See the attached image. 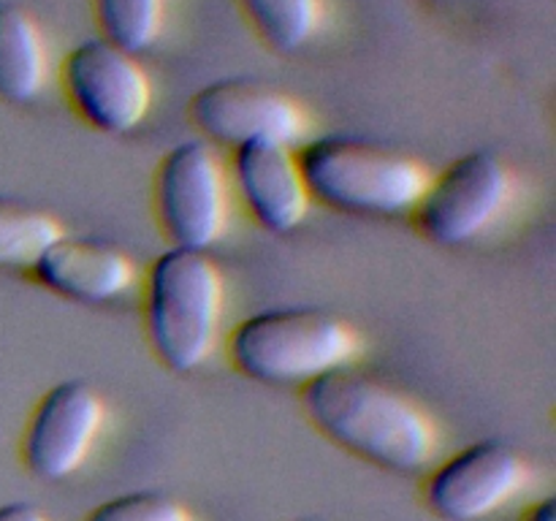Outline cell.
<instances>
[{"label":"cell","mask_w":556,"mask_h":521,"mask_svg":"<svg viewBox=\"0 0 556 521\" xmlns=\"http://www.w3.org/2000/svg\"><path fill=\"white\" fill-rule=\"evenodd\" d=\"M188 114L201 139L228 152L258 141L299 147L309 130L307 109L296 98L250 76L204 85L190 98Z\"/></svg>","instance_id":"8"},{"label":"cell","mask_w":556,"mask_h":521,"mask_svg":"<svg viewBox=\"0 0 556 521\" xmlns=\"http://www.w3.org/2000/svg\"><path fill=\"white\" fill-rule=\"evenodd\" d=\"M307 421L329 443L378 470L413 475L432 465L438 427L418 402L345 367L299 389Z\"/></svg>","instance_id":"1"},{"label":"cell","mask_w":556,"mask_h":521,"mask_svg":"<svg viewBox=\"0 0 556 521\" xmlns=\"http://www.w3.org/2000/svg\"><path fill=\"white\" fill-rule=\"evenodd\" d=\"M261 41L280 54H296L324 27L326 0H237Z\"/></svg>","instance_id":"14"},{"label":"cell","mask_w":556,"mask_h":521,"mask_svg":"<svg viewBox=\"0 0 556 521\" xmlns=\"http://www.w3.org/2000/svg\"><path fill=\"white\" fill-rule=\"evenodd\" d=\"M362 353L356 329L318 307H269L239 320L228 334V361L242 378L277 389H304L351 367Z\"/></svg>","instance_id":"3"},{"label":"cell","mask_w":556,"mask_h":521,"mask_svg":"<svg viewBox=\"0 0 556 521\" xmlns=\"http://www.w3.org/2000/svg\"><path fill=\"white\" fill-rule=\"evenodd\" d=\"M226 280L210 253L166 247L150 264L141 293V315L150 351L177 374L210 361L220 334Z\"/></svg>","instance_id":"4"},{"label":"cell","mask_w":556,"mask_h":521,"mask_svg":"<svg viewBox=\"0 0 556 521\" xmlns=\"http://www.w3.org/2000/svg\"><path fill=\"white\" fill-rule=\"evenodd\" d=\"M30 277L54 296L103 307L134 291L139 269L123 247L106 239L63 233L33 264Z\"/></svg>","instance_id":"12"},{"label":"cell","mask_w":556,"mask_h":521,"mask_svg":"<svg viewBox=\"0 0 556 521\" xmlns=\"http://www.w3.org/2000/svg\"><path fill=\"white\" fill-rule=\"evenodd\" d=\"M63 233L52 212L0 195V271H30Z\"/></svg>","instance_id":"15"},{"label":"cell","mask_w":556,"mask_h":521,"mask_svg":"<svg viewBox=\"0 0 556 521\" xmlns=\"http://www.w3.org/2000/svg\"><path fill=\"white\" fill-rule=\"evenodd\" d=\"M81 521H195L188 505L161 488H136L114 494L90 510Z\"/></svg>","instance_id":"17"},{"label":"cell","mask_w":556,"mask_h":521,"mask_svg":"<svg viewBox=\"0 0 556 521\" xmlns=\"http://www.w3.org/2000/svg\"><path fill=\"white\" fill-rule=\"evenodd\" d=\"M60 85L76 117L109 136L134 134L152 109V79L139 54L103 38L76 43L65 54Z\"/></svg>","instance_id":"7"},{"label":"cell","mask_w":556,"mask_h":521,"mask_svg":"<svg viewBox=\"0 0 556 521\" xmlns=\"http://www.w3.org/2000/svg\"><path fill=\"white\" fill-rule=\"evenodd\" d=\"M155 220L168 247L210 253L228 231V163L204 139H185L161 157L152 182Z\"/></svg>","instance_id":"6"},{"label":"cell","mask_w":556,"mask_h":521,"mask_svg":"<svg viewBox=\"0 0 556 521\" xmlns=\"http://www.w3.org/2000/svg\"><path fill=\"white\" fill-rule=\"evenodd\" d=\"M530 478V465L514 445L497 437L476 440L427 472L424 505L440 521H486L508 508Z\"/></svg>","instance_id":"9"},{"label":"cell","mask_w":556,"mask_h":521,"mask_svg":"<svg viewBox=\"0 0 556 521\" xmlns=\"http://www.w3.org/2000/svg\"><path fill=\"white\" fill-rule=\"evenodd\" d=\"M291 521H320V519H291Z\"/></svg>","instance_id":"20"},{"label":"cell","mask_w":556,"mask_h":521,"mask_svg":"<svg viewBox=\"0 0 556 521\" xmlns=\"http://www.w3.org/2000/svg\"><path fill=\"white\" fill-rule=\"evenodd\" d=\"M296 155L313 204L353 217H410L432 177L416 157L351 134L307 139Z\"/></svg>","instance_id":"2"},{"label":"cell","mask_w":556,"mask_h":521,"mask_svg":"<svg viewBox=\"0 0 556 521\" xmlns=\"http://www.w3.org/2000/svg\"><path fill=\"white\" fill-rule=\"evenodd\" d=\"M231 193L250 217L269 233H291L313 209L296 147L258 141L231 152Z\"/></svg>","instance_id":"11"},{"label":"cell","mask_w":556,"mask_h":521,"mask_svg":"<svg viewBox=\"0 0 556 521\" xmlns=\"http://www.w3.org/2000/svg\"><path fill=\"white\" fill-rule=\"evenodd\" d=\"M514 195V168L497 152L472 150L429 177L410 220L438 247H467L497 228Z\"/></svg>","instance_id":"5"},{"label":"cell","mask_w":556,"mask_h":521,"mask_svg":"<svg viewBox=\"0 0 556 521\" xmlns=\"http://www.w3.org/2000/svg\"><path fill=\"white\" fill-rule=\"evenodd\" d=\"M168 0H92L103 41L130 54L150 52L166 27Z\"/></svg>","instance_id":"16"},{"label":"cell","mask_w":556,"mask_h":521,"mask_svg":"<svg viewBox=\"0 0 556 521\" xmlns=\"http://www.w3.org/2000/svg\"><path fill=\"white\" fill-rule=\"evenodd\" d=\"M0 521H49L38 505L33 503H5L0 505Z\"/></svg>","instance_id":"18"},{"label":"cell","mask_w":556,"mask_h":521,"mask_svg":"<svg viewBox=\"0 0 556 521\" xmlns=\"http://www.w3.org/2000/svg\"><path fill=\"white\" fill-rule=\"evenodd\" d=\"M521 521H556V505L554 497H543L538 503H532L530 508L525 510Z\"/></svg>","instance_id":"19"},{"label":"cell","mask_w":556,"mask_h":521,"mask_svg":"<svg viewBox=\"0 0 556 521\" xmlns=\"http://www.w3.org/2000/svg\"><path fill=\"white\" fill-rule=\"evenodd\" d=\"M103 421L106 405L96 385L79 378L49 385L22 432V465L38 481H68L90 459Z\"/></svg>","instance_id":"10"},{"label":"cell","mask_w":556,"mask_h":521,"mask_svg":"<svg viewBox=\"0 0 556 521\" xmlns=\"http://www.w3.org/2000/svg\"><path fill=\"white\" fill-rule=\"evenodd\" d=\"M49 81V49L36 16L20 3H0V101L27 106Z\"/></svg>","instance_id":"13"}]
</instances>
